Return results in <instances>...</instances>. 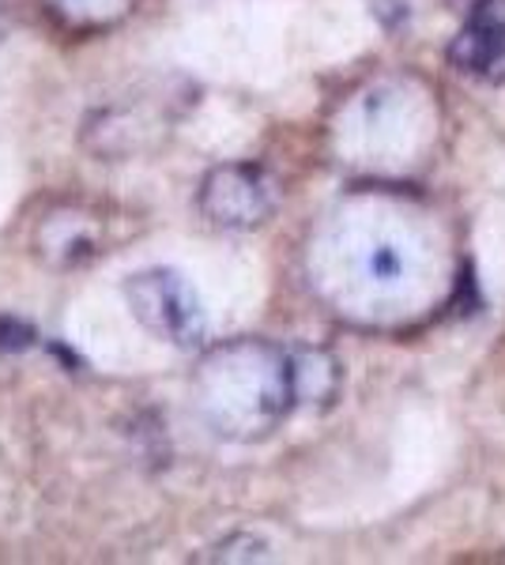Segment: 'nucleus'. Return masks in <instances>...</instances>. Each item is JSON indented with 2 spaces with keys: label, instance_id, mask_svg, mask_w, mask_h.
<instances>
[{
  "label": "nucleus",
  "instance_id": "9",
  "mask_svg": "<svg viewBox=\"0 0 505 565\" xmlns=\"http://www.w3.org/2000/svg\"><path fill=\"white\" fill-rule=\"evenodd\" d=\"M34 343L31 324L15 321V317H0V351H23Z\"/></svg>",
  "mask_w": 505,
  "mask_h": 565
},
{
  "label": "nucleus",
  "instance_id": "7",
  "mask_svg": "<svg viewBox=\"0 0 505 565\" xmlns=\"http://www.w3.org/2000/svg\"><path fill=\"white\" fill-rule=\"evenodd\" d=\"M290 362H295L298 403H321L336 392V362L325 351H290Z\"/></svg>",
  "mask_w": 505,
  "mask_h": 565
},
{
  "label": "nucleus",
  "instance_id": "1",
  "mask_svg": "<svg viewBox=\"0 0 505 565\" xmlns=\"http://www.w3.org/2000/svg\"><path fill=\"white\" fill-rule=\"evenodd\" d=\"M325 282L343 313L400 321L427 313L449 287L441 223L411 200H359L325 237Z\"/></svg>",
  "mask_w": 505,
  "mask_h": 565
},
{
  "label": "nucleus",
  "instance_id": "4",
  "mask_svg": "<svg viewBox=\"0 0 505 565\" xmlns=\"http://www.w3.org/2000/svg\"><path fill=\"white\" fill-rule=\"evenodd\" d=\"M200 211L227 231L261 226L276 211V181L253 163H227L204 178Z\"/></svg>",
  "mask_w": 505,
  "mask_h": 565
},
{
  "label": "nucleus",
  "instance_id": "3",
  "mask_svg": "<svg viewBox=\"0 0 505 565\" xmlns=\"http://www.w3.org/2000/svg\"><path fill=\"white\" fill-rule=\"evenodd\" d=\"M125 298L132 306V317L174 347H197L208 332V317L200 309L197 290L171 268H147L129 276Z\"/></svg>",
  "mask_w": 505,
  "mask_h": 565
},
{
  "label": "nucleus",
  "instance_id": "2",
  "mask_svg": "<svg viewBox=\"0 0 505 565\" xmlns=\"http://www.w3.org/2000/svg\"><path fill=\"white\" fill-rule=\"evenodd\" d=\"M204 414L219 434L261 437L298 408L290 351L261 340L216 347L197 377Z\"/></svg>",
  "mask_w": 505,
  "mask_h": 565
},
{
  "label": "nucleus",
  "instance_id": "6",
  "mask_svg": "<svg viewBox=\"0 0 505 565\" xmlns=\"http://www.w3.org/2000/svg\"><path fill=\"white\" fill-rule=\"evenodd\" d=\"M50 15L76 34H95L121 23L136 8V0H46Z\"/></svg>",
  "mask_w": 505,
  "mask_h": 565
},
{
  "label": "nucleus",
  "instance_id": "8",
  "mask_svg": "<svg viewBox=\"0 0 505 565\" xmlns=\"http://www.w3.org/2000/svg\"><path fill=\"white\" fill-rule=\"evenodd\" d=\"M42 253L57 264H79L95 253V237L79 223L73 226V219H61V223H53L50 231L42 234Z\"/></svg>",
  "mask_w": 505,
  "mask_h": 565
},
{
  "label": "nucleus",
  "instance_id": "5",
  "mask_svg": "<svg viewBox=\"0 0 505 565\" xmlns=\"http://www.w3.org/2000/svg\"><path fill=\"white\" fill-rule=\"evenodd\" d=\"M449 60L483 84H505V0H475L449 46Z\"/></svg>",
  "mask_w": 505,
  "mask_h": 565
}]
</instances>
